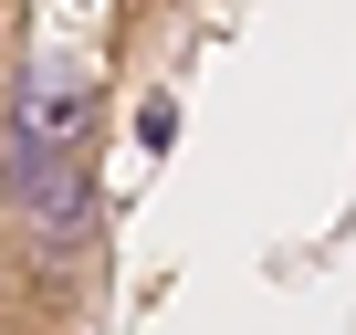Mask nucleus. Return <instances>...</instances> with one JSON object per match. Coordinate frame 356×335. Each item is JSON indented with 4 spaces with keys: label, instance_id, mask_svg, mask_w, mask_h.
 <instances>
[{
    "label": "nucleus",
    "instance_id": "1",
    "mask_svg": "<svg viewBox=\"0 0 356 335\" xmlns=\"http://www.w3.org/2000/svg\"><path fill=\"white\" fill-rule=\"evenodd\" d=\"M0 199H11V220L42 252H84L95 241V168H84V147H53V136H11V126H0Z\"/></svg>",
    "mask_w": 356,
    "mask_h": 335
}]
</instances>
